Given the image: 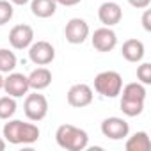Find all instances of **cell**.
<instances>
[{
    "label": "cell",
    "instance_id": "1",
    "mask_svg": "<svg viewBox=\"0 0 151 151\" xmlns=\"http://www.w3.org/2000/svg\"><path fill=\"white\" fill-rule=\"evenodd\" d=\"M41 130L37 124L32 123H23L22 119H7L4 124V139L9 144H34L39 140Z\"/></svg>",
    "mask_w": 151,
    "mask_h": 151
},
{
    "label": "cell",
    "instance_id": "2",
    "mask_svg": "<svg viewBox=\"0 0 151 151\" xmlns=\"http://www.w3.org/2000/svg\"><path fill=\"white\" fill-rule=\"evenodd\" d=\"M55 140L59 147L66 151H84L89 146V135L86 130L73 126V124H60L55 132Z\"/></svg>",
    "mask_w": 151,
    "mask_h": 151
},
{
    "label": "cell",
    "instance_id": "3",
    "mask_svg": "<svg viewBox=\"0 0 151 151\" xmlns=\"http://www.w3.org/2000/svg\"><path fill=\"white\" fill-rule=\"evenodd\" d=\"M123 89V77L117 71H101L94 77V91L103 98H117Z\"/></svg>",
    "mask_w": 151,
    "mask_h": 151
},
{
    "label": "cell",
    "instance_id": "4",
    "mask_svg": "<svg viewBox=\"0 0 151 151\" xmlns=\"http://www.w3.org/2000/svg\"><path fill=\"white\" fill-rule=\"evenodd\" d=\"M23 112L27 116L29 121H43L48 114V100L45 94H39V91L32 93V94H25V101H23Z\"/></svg>",
    "mask_w": 151,
    "mask_h": 151
},
{
    "label": "cell",
    "instance_id": "5",
    "mask_svg": "<svg viewBox=\"0 0 151 151\" xmlns=\"http://www.w3.org/2000/svg\"><path fill=\"white\" fill-rule=\"evenodd\" d=\"M100 130H101L103 137H107L110 140H123L130 133V124H128L126 119L112 116V117H107V119L101 121Z\"/></svg>",
    "mask_w": 151,
    "mask_h": 151
},
{
    "label": "cell",
    "instance_id": "6",
    "mask_svg": "<svg viewBox=\"0 0 151 151\" xmlns=\"http://www.w3.org/2000/svg\"><path fill=\"white\" fill-rule=\"evenodd\" d=\"M89 23L82 18H71L64 27V37L69 45H82L89 37Z\"/></svg>",
    "mask_w": 151,
    "mask_h": 151
},
{
    "label": "cell",
    "instance_id": "7",
    "mask_svg": "<svg viewBox=\"0 0 151 151\" xmlns=\"http://www.w3.org/2000/svg\"><path fill=\"white\" fill-rule=\"evenodd\" d=\"M29 59L36 66H48L55 59V48L48 41H34L29 46Z\"/></svg>",
    "mask_w": 151,
    "mask_h": 151
},
{
    "label": "cell",
    "instance_id": "8",
    "mask_svg": "<svg viewBox=\"0 0 151 151\" xmlns=\"http://www.w3.org/2000/svg\"><path fill=\"white\" fill-rule=\"evenodd\" d=\"M4 91L13 96V98H23L29 91H30V86H29V78L27 75L23 73H7V77L4 78Z\"/></svg>",
    "mask_w": 151,
    "mask_h": 151
},
{
    "label": "cell",
    "instance_id": "9",
    "mask_svg": "<svg viewBox=\"0 0 151 151\" xmlns=\"http://www.w3.org/2000/svg\"><path fill=\"white\" fill-rule=\"evenodd\" d=\"M93 98H94L93 89L87 84H75V86L69 87V91L66 94L68 103L71 107H75V109H84V107L91 105L93 103Z\"/></svg>",
    "mask_w": 151,
    "mask_h": 151
},
{
    "label": "cell",
    "instance_id": "10",
    "mask_svg": "<svg viewBox=\"0 0 151 151\" xmlns=\"http://www.w3.org/2000/svg\"><path fill=\"white\" fill-rule=\"evenodd\" d=\"M93 46L98 52H112L117 46V34L112 30V27H100L91 36Z\"/></svg>",
    "mask_w": 151,
    "mask_h": 151
},
{
    "label": "cell",
    "instance_id": "11",
    "mask_svg": "<svg viewBox=\"0 0 151 151\" xmlns=\"http://www.w3.org/2000/svg\"><path fill=\"white\" fill-rule=\"evenodd\" d=\"M9 43L14 50H25L34 43V29L27 23L14 25L9 32Z\"/></svg>",
    "mask_w": 151,
    "mask_h": 151
},
{
    "label": "cell",
    "instance_id": "12",
    "mask_svg": "<svg viewBox=\"0 0 151 151\" xmlns=\"http://www.w3.org/2000/svg\"><path fill=\"white\" fill-rule=\"evenodd\" d=\"M98 18L100 22L103 23V27H114L121 22L123 18V9L117 2H112V0H109V2H103L100 7H98Z\"/></svg>",
    "mask_w": 151,
    "mask_h": 151
},
{
    "label": "cell",
    "instance_id": "13",
    "mask_svg": "<svg viewBox=\"0 0 151 151\" xmlns=\"http://www.w3.org/2000/svg\"><path fill=\"white\" fill-rule=\"evenodd\" d=\"M144 53H146V46L140 39H126L123 43V48H121V55L128 60V62H140L144 59Z\"/></svg>",
    "mask_w": 151,
    "mask_h": 151
},
{
    "label": "cell",
    "instance_id": "14",
    "mask_svg": "<svg viewBox=\"0 0 151 151\" xmlns=\"http://www.w3.org/2000/svg\"><path fill=\"white\" fill-rule=\"evenodd\" d=\"M27 78H29L30 89L43 91V89H46L52 84V71L48 68H45V66H39L34 71H30V75H27Z\"/></svg>",
    "mask_w": 151,
    "mask_h": 151
},
{
    "label": "cell",
    "instance_id": "15",
    "mask_svg": "<svg viewBox=\"0 0 151 151\" xmlns=\"http://www.w3.org/2000/svg\"><path fill=\"white\" fill-rule=\"evenodd\" d=\"M30 11L36 18L46 20L55 14L57 4H55V0H30Z\"/></svg>",
    "mask_w": 151,
    "mask_h": 151
},
{
    "label": "cell",
    "instance_id": "16",
    "mask_svg": "<svg viewBox=\"0 0 151 151\" xmlns=\"http://www.w3.org/2000/svg\"><path fill=\"white\" fill-rule=\"evenodd\" d=\"M126 151H149L151 149V139L147 132H135L132 137H128L124 144Z\"/></svg>",
    "mask_w": 151,
    "mask_h": 151
},
{
    "label": "cell",
    "instance_id": "17",
    "mask_svg": "<svg viewBox=\"0 0 151 151\" xmlns=\"http://www.w3.org/2000/svg\"><path fill=\"white\" fill-rule=\"evenodd\" d=\"M123 94V100H133V101H146V96H147V91H146V86L140 84V82H130L126 84L121 93Z\"/></svg>",
    "mask_w": 151,
    "mask_h": 151
},
{
    "label": "cell",
    "instance_id": "18",
    "mask_svg": "<svg viewBox=\"0 0 151 151\" xmlns=\"http://www.w3.org/2000/svg\"><path fill=\"white\" fill-rule=\"evenodd\" d=\"M16 64H18V59H16L14 52H11L9 48H0V73L14 71Z\"/></svg>",
    "mask_w": 151,
    "mask_h": 151
},
{
    "label": "cell",
    "instance_id": "19",
    "mask_svg": "<svg viewBox=\"0 0 151 151\" xmlns=\"http://www.w3.org/2000/svg\"><path fill=\"white\" fill-rule=\"evenodd\" d=\"M16 109H18L16 98H13V96H9V94L0 98V119H4V121L11 119V117L16 114Z\"/></svg>",
    "mask_w": 151,
    "mask_h": 151
},
{
    "label": "cell",
    "instance_id": "20",
    "mask_svg": "<svg viewBox=\"0 0 151 151\" xmlns=\"http://www.w3.org/2000/svg\"><path fill=\"white\" fill-rule=\"evenodd\" d=\"M121 110L128 117H137L144 110V101H133V100H123L121 98Z\"/></svg>",
    "mask_w": 151,
    "mask_h": 151
},
{
    "label": "cell",
    "instance_id": "21",
    "mask_svg": "<svg viewBox=\"0 0 151 151\" xmlns=\"http://www.w3.org/2000/svg\"><path fill=\"white\" fill-rule=\"evenodd\" d=\"M13 14H14V7L9 0H0V27L9 23L13 20Z\"/></svg>",
    "mask_w": 151,
    "mask_h": 151
},
{
    "label": "cell",
    "instance_id": "22",
    "mask_svg": "<svg viewBox=\"0 0 151 151\" xmlns=\"http://www.w3.org/2000/svg\"><path fill=\"white\" fill-rule=\"evenodd\" d=\"M137 78L144 86L151 84V64L149 62H142L140 66H137Z\"/></svg>",
    "mask_w": 151,
    "mask_h": 151
},
{
    "label": "cell",
    "instance_id": "23",
    "mask_svg": "<svg viewBox=\"0 0 151 151\" xmlns=\"http://www.w3.org/2000/svg\"><path fill=\"white\" fill-rule=\"evenodd\" d=\"M142 27L146 32L151 30V9H147V7L144 9V14H142Z\"/></svg>",
    "mask_w": 151,
    "mask_h": 151
},
{
    "label": "cell",
    "instance_id": "24",
    "mask_svg": "<svg viewBox=\"0 0 151 151\" xmlns=\"http://www.w3.org/2000/svg\"><path fill=\"white\" fill-rule=\"evenodd\" d=\"M128 4L135 9H146V7H149L151 0H128Z\"/></svg>",
    "mask_w": 151,
    "mask_h": 151
},
{
    "label": "cell",
    "instance_id": "25",
    "mask_svg": "<svg viewBox=\"0 0 151 151\" xmlns=\"http://www.w3.org/2000/svg\"><path fill=\"white\" fill-rule=\"evenodd\" d=\"M80 2H82V0H55L57 6H64V7H73V6H77Z\"/></svg>",
    "mask_w": 151,
    "mask_h": 151
},
{
    "label": "cell",
    "instance_id": "26",
    "mask_svg": "<svg viewBox=\"0 0 151 151\" xmlns=\"http://www.w3.org/2000/svg\"><path fill=\"white\" fill-rule=\"evenodd\" d=\"M9 2H11L13 6H25V4L30 2V0H9Z\"/></svg>",
    "mask_w": 151,
    "mask_h": 151
},
{
    "label": "cell",
    "instance_id": "27",
    "mask_svg": "<svg viewBox=\"0 0 151 151\" xmlns=\"http://www.w3.org/2000/svg\"><path fill=\"white\" fill-rule=\"evenodd\" d=\"M6 146H7L6 139H4V137H0V151H4V149H6Z\"/></svg>",
    "mask_w": 151,
    "mask_h": 151
},
{
    "label": "cell",
    "instance_id": "28",
    "mask_svg": "<svg viewBox=\"0 0 151 151\" xmlns=\"http://www.w3.org/2000/svg\"><path fill=\"white\" fill-rule=\"evenodd\" d=\"M4 89V77H2V73H0V91Z\"/></svg>",
    "mask_w": 151,
    "mask_h": 151
}]
</instances>
